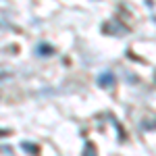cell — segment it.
<instances>
[{
	"label": "cell",
	"instance_id": "6da1fadb",
	"mask_svg": "<svg viewBox=\"0 0 156 156\" xmlns=\"http://www.w3.org/2000/svg\"><path fill=\"white\" fill-rule=\"evenodd\" d=\"M112 83H115V75L110 71H104L98 75V85L100 87H112Z\"/></svg>",
	"mask_w": 156,
	"mask_h": 156
},
{
	"label": "cell",
	"instance_id": "7a4b0ae2",
	"mask_svg": "<svg viewBox=\"0 0 156 156\" xmlns=\"http://www.w3.org/2000/svg\"><path fill=\"white\" fill-rule=\"evenodd\" d=\"M21 148H23L27 154H31V156H37V152H40V148H37L36 144H31V142H23Z\"/></svg>",
	"mask_w": 156,
	"mask_h": 156
},
{
	"label": "cell",
	"instance_id": "3957f363",
	"mask_svg": "<svg viewBox=\"0 0 156 156\" xmlns=\"http://www.w3.org/2000/svg\"><path fill=\"white\" fill-rule=\"evenodd\" d=\"M36 52L40 54V56H50V54H54V48H52V46H48V44H40Z\"/></svg>",
	"mask_w": 156,
	"mask_h": 156
},
{
	"label": "cell",
	"instance_id": "277c9868",
	"mask_svg": "<svg viewBox=\"0 0 156 156\" xmlns=\"http://www.w3.org/2000/svg\"><path fill=\"white\" fill-rule=\"evenodd\" d=\"M83 156H96V150H94V146H92V144H87V146H85Z\"/></svg>",
	"mask_w": 156,
	"mask_h": 156
},
{
	"label": "cell",
	"instance_id": "5b68a950",
	"mask_svg": "<svg viewBox=\"0 0 156 156\" xmlns=\"http://www.w3.org/2000/svg\"><path fill=\"white\" fill-rule=\"evenodd\" d=\"M6 27H9V19L0 12V29H6Z\"/></svg>",
	"mask_w": 156,
	"mask_h": 156
}]
</instances>
